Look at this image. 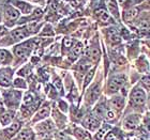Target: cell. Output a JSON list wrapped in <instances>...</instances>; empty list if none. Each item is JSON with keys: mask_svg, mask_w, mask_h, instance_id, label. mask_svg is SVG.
<instances>
[{"mask_svg": "<svg viewBox=\"0 0 150 140\" xmlns=\"http://www.w3.org/2000/svg\"><path fill=\"white\" fill-rule=\"evenodd\" d=\"M145 101H146L145 91L139 87H135L132 90L131 94H130V102H131V104L135 106H141L144 105Z\"/></svg>", "mask_w": 150, "mask_h": 140, "instance_id": "cell-1", "label": "cell"}, {"mask_svg": "<svg viewBox=\"0 0 150 140\" xmlns=\"http://www.w3.org/2000/svg\"><path fill=\"white\" fill-rule=\"evenodd\" d=\"M139 11H141L139 8H136V6L123 10V12H122V18H123V20H125V23L133 22V20L138 16Z\"/></svg>", "mask_w": 150, "mask_h": 140, "instance_id": "cell-2", "label": "cell"}, {"mask_svg": "<svg viewBox=\"0 0 150 140\" xmlns=\"http://www.w3.org/2000/svg\"><path fill=\"white\" fill-rule=\"evenodd\" d=\"M125 78L122 77V76H117V77L112 78V80L110 81L108 84V89H110V92H116L118 91L120 88L125 84Z\"/></svg>", "mask_w": 150, "mask_h": 140, "instance_id": "cell-3", "label": "cell"}, {"mask_svg": "<svg viewBox=\"0 0 150 140\" xmlns=\"http://www.w3.org/2000/svg\"><path fill=\"white\" fill-rule=\"evenodd\" d=\"M99 94H100V84H93L92 87L89 89L87 93V101L89 102L90 104H92L93 102L98 100V97H99Z\"/></svg>", "mask_w": 150, "mask_h": 140, "instance_id": "cell-4", "label": "cell"}, {"mask_svg": "<svg viewBox=\"0 0 150 140\" xmlns=\"http://www.w3.org/2000/svg\"><path fill=\"white\" fill-rule=\"evenodd\" d=\"M11 77H12V71L10 69H2L0 71V84L4 87L10 86Z\"/></svg>", "mask_w": 150, "mask_h": 140, "instance_id": "cell-5", "label": "cell"}, {"mask_svg": "<svg viewBox=\"0 0 150 140\" xmlns=\"http://www.w3.org/2000/svg\"><path fill=\"white\" fill-rule=\"evenodd\" d=\"M107 8H108V12H110L117 20H119V19H120V12H119V4H118V2H117V0H108Z\"/></svg>", "mask_w": 150, "mask_h": 140, "instance_id": "cell-6", "label": "cell"}, {"mask_svg": "<svg viewBox=\"0 0 150 140\" xmlns=\"http://www.w3.org/2000/svg\"><path fill=\"white\" fill-rule=\"evenodd\" d=\"M138 122H139V118L136 117V115H131L129 118L125 119V121L123 122V125L125 127L129 128V129H132V128H135L138 125Z\"/></svg>", "mask_w": 150, "mask_h": 140, "instance_id": "cell-7", "label": "cell"}, {"mask_svg": "<svg viewBox=\"0 0 150 140\" xmlns=\"http://www.w3.org/2000/svg\"><path fill=\"white\" fill-rule=\"evenodd\" d=\"M4 14H6V17L8 19H16L18 18L19 16V11L16 10L15 8H13L11 6H8L6 8V11H4Z\"/></svg>", "mask_w": 150, "mask_h": 140, "instance_id": "cell-8", "label": "cell"}, {"mask_svg": "<svg viewBox=\"0 0 150 140\" xmlns=\"http://www.w3.org/2000/svg\"><path fill=\"white\" fill-rule=\"evenodd\" d=\"M28 46V43L27 44H23V45H19V46L15 47V55L18 58H23V57H26L29 53V48H27Z\"/></svg>", "mask_w": 150, "mask_h": 140, "instance_id": "cell-9", "label": "cell"}, {"mask_svg": "<svg viewBox=\"0 0 150 140\" xmlns=\"http://www.w3.org/2000/svg\"><path fill=\"white\" fill-rule=\"evenodd\" d=\"M99 125H100L99 121H98L97 119L92 118V117L88 118L87 120L85 121V126L87 128H89L90 131H96V129L99 127Z\"/></svg>", "mask_w": 150, "mask_h": 140, "instance_id": "cell-10", "label": "cell"}, {"mask_svg": "<svg viewBox=\"0 0 150 140\" xmlns=\"http://www.w3.org/2000/svg\"><path fill=\"white\" fill-rule=\"evenodd\" d=\"M88 57L89 59L92 61V62H98L99 59H100V49L98 47H92L89 49V53H88Z\"/></svg>", "mask_w": 150, "mask_h": 140, "instance_id": "cell-11", "label": "cell"}, {"mask_svg": "<svg viewBox=\"0 0 150 140\" xmlns=\"http://www.w3.org/2000/svg\"><path fill=\"white\" fill-rule=\"evenodd\" d=\"M96 13H97V15H98V18L100 19L101 22L107 23L110 20V14H108L110 12H107L106 10H103V9L98 10Z\"/></svg>", "mask_w": 150, "mask_h": 140, "instance_id": "cell-12", "label": "cell"}, {"mask_svg": "<svg viewBox=\"0 0 150 140\" xmlns=\"http://www.w3.org/2000/svg\"><path fill=\"white\" fill-rule=\"evenodd\" d=\"M19 128H21V123H14V124L11 125L9 128H6V131H4V133H6L8 136L12 137V136H14V135L18 132Z\"/></svg>", "mask_w": 150, "mask_h": 140, "instance_id": "cell-13", "label": "cell"}, {"mask_svg": "<svg viewBox=\"0 0 150 140\" xmlns=\"http://www.w3.org/2000/svg\"><path fill=\"white\" fill-rule=\"evenodd\" d=\"M12 119H13V112L6 111L1 115V117H0V122H1L2 125H8L10 122H11Z\"/></svg>", "mask_w": 150, "mask_h": 140, "instance_id": "cell-14", "label": "cell"}, {"mask_svg": "<svg viewBox=\"0 0 150 140\" xmlns=\"http://www.w3.org/2000/svg\"><path fill=\"white\" fill-rule=\"evenodd\" d=\"M15 3L18 8H21V11H22L23 13H25V14H30V12H31V10H32V6H30V4L22 2V1H16Z\"/></svg>", "mask_w": 150, "mask_h": 140, "instance_id": "cell-15", "label": "cell"}, {"mask_svg": "<svg viewBox=\"0 0 150 140\" xmlns=\"http://www.w3.org/2000/svg\"><path fill=\"white\" fill-rule=\"evenodd\" d=\"M112 105L117 109H121L125 105V98L121 96H117V97H114L112 100Z\"/></svg>", "mask_w": 150, "mask_h": 140, "instance_id": "cell-16", "label": "cell"}, {"mask_svg": "<svg viewBox=\"0 0 150 140\" xmlns=\"http://www.w3.org/2000/svg\"><path fill=\"white\" fill-rule=\"evenodd\" d=\"M53 128H54V125L50 121H46L44 122V123H41L38 126V129H40L41 132H48V131H52Z\"/></svg>", "mask_w": 150, "mask_h": 140, "instance_id": "cell-17", "label": "cell"}, {"mask_svg": "<svg viewBox=\"0 0 150 140\" xmlns=\"http://www.w3.org/2000/svg\"><path fill=\"white\" fill-rule=\"evenodd\" d=\"M145 0H127V3H125L123 10L129 9V8H134V6H141L142 3L144 2Z\"/></svg>", "mask_w": 150, "mask_h": 140, "instance_id": "cell-18", "label": "cell"}, {"mask_svg": "<svg viewBox=\"0 0 150 140\" xmlns=\"http://www.w3.org/2000/svg\"><path fill=\"white\" fill-rule=\"evenodd\" d=\"M48 113H50V108H48V107H43V108L41 109L40 111L37 113L35 120V121H38V120H40V119L45 118L46 115H48Z\"/></svg>", "mask_w": 150, "mask_h": 140, "instance_id": "cell-19", "label": "cell"}, {"mask_svg": "<svg viewBox=\"0 0 150 140\" xmlns=\"http://www.w3.org/2000/svg\"><path fill=\"white\" fill-rule=\"evenodd\" d=\"M30 138H32V133L29 129H24L18 136V140H29Z\"/></svg>", "mask_w": 150, "mask_h": 140, "instance_id": "cell-20", "label": "cell"}, {"mask_svg": "<svg viewBox=\"0 0 150 140\" xmlns=\"http://www.w3.org/2000/svg\"><path fill=\"white\" fill-rule=\"evenodd\" d=\"M75 132H76L77 137L81 140H89L90 139V136H89V134H88L87 132L83 131V129H79V128H77Z\"/></svg>", "mask_w": 150, "mask_h": 140, "instance_id": "cell-21", "label": "cell"}, {"mask_svg": "<svg viewBox=\"0 0 150 140\" xmlns=\"http://www.w3.org/2000/svg\"><path fill=\"white\" fill-rule=\"evenodd\" d=\"M138 28L143 30H150V20L149 19H142L138 23Z\"/></svg>", "mask_w": 150, "mask_h": 140, "instance_id": "cell-22", "label": "cell"}, {"mask_svg": "<svg viewBox=\"0 0 150 140\" xmlns=\"http://www.w3.org/2000/svg\"><path fill=\"white\" fill-rule=\"evenodd\" d=\"M9 59V53L6 50H0V63L6 62Z\"/></svg>", "mask_w": 150, "mask_h": 140, "instance_id": "cell-23", "label": "cell"}, {"mask_svg": "<svg viewBox=\"0 0 150 140\" xmlns=\"http://www.w3.org/2000/svg\"><path fill=\"white\" fill-rule=\"evenodd\" d=\"M81 50H83V44L81 43H77L75 45V47H73V53L75 56H78L81 53Z\"/></svg>", "mask_w": 150, "mask_h": 140, "instance_id": "cell-24", "label": "cell"}, {"mask_svg": "<svg viewBox=\"0 0 150 140\" xmlns=\"http://www.w3.org/2000/svg\"><path fill=\"white\" fill-rule=\"evenodd\" d=\"M139 10H145V11H149L150 10V0H145L141 6H138Z\"/></svg>", "mask_w": 150, "mask_h": 140, "instance_id": "cell-25", "label": "cell"}, {"mask_svg": "<svg viewBox=\"0 0 150 140\" xmlns=\"http://www.w3.org/2000/svg\"><path fill=\"white\" fill-rule=\"evenodd\" d=\"M14 86H15V87H19V88H26L25 81L23 80V79H21V78L15 79V81H14Z\"/></svg>", "mask_w": 150, "mask_h": 140, "instance_id": "cell-26", "label": "cell"}, {"mask_svg": "<svg viewBox=\"0 0 150 140\" xmlns=\"http://www.w3.org/2000/svg\"><path fill=\"white\" fill-rule=\"evenodd\" d=\"M105 117H106L107 120H114L115 119V112L112 111V110H107L106 115H105Z\"/></svg>", "mask_w": 150, "mask_h": 140, "instance_id": "cell-27", "label": "cell"}, {"mask_svg": "<svg viewBox=\"0 0 150 140\" xmlns=\"http://www.w3.org/2000/svg\"><path fill=\"white\" fill-rule=\"evenodd\" d=\"M32 101H33V98H32L31 94H26L25 98H24V102H25V104H30Z\"/></svg>", "mask_w": 150, "mask_h": 140, "instance_id": "cell-28", "label": "cell"}, {"mask_svg": "<svg viewBox=\"0 0 150 140\" xmlns=\"http://www.w3.org/2000/svg\"><path fill=\"white\" fill-rule=\"evenodd\" d=\"M92 76H93V71L89 72V74L87 75V77H86V79H85V86H87V84H89V81L91 80Z\"/></svg>", "mask_w": 150, "mask_h": 140, "instance_id": "cell-29", "label": "cell"}, {"mask_svg": "<svg viewBox=\"0 0 150 140\" xmlns=\"http://www.w3.org/2000/svg\"><path fill=\"white\" fill-rule=\"evenodd\" d=\"M63 45L66 47H71V45H72V40L69 39V37H66V39L63 40Z\"/></svg>", "mask_w": 150, "mask_h": 140, "instance_id": "cell-30", "label": "cell"}, {"mask_svg": "<svg viewBox=\"0 0 150 140\" xmlns=\"http://www.w3.org/2000/svg\"><path fill=\"white\" fill-rule=\"evenodd\" d=\"M104 132H105V128H103V129H101L100 132H98V134L96 135V140H100L101 137L104 135Z\"/></svg>", "mask_w": 150, "mask_h": 140, "instance_id": "cell-31", "label": "cell"}, {"mask_svg": "<svg viewBox=\"0 0 150 140\" xmlns=\"http://www.w3.org/2000/svg\"><path fill=\"white\" fill-rule=\"evenodd\" d=\"M104 140H115V135L112 134V133H108Z\"/></svg>", "mask_w": 150, "mask_h": 140, "instance_id": "cell-32", "label": "cell"}, {"mask_svg": "<svg viewBox=\"0 0 150 140\" xmlns=\"http://www.w3.org/2000/svg\"><path fill=\"white\" fill-rule=\"evenodd\" d=\"M117 2H118L119 6H121L122 9H123L125 6V3H127V0H117Z\"/></svg>", "mask_w": 150, "mask_h": 140, "instance_id": "cell-33", "label": "cell"}, {"mask_svg": "<svg viewBox=\"0 0 150 140\" xmlns=\"http://www.w3.org/2000/svg\"><path fill=\"white\" fill-rule=\"evenodd\" d=\"M55 86H57V88L59 89V91H61V88H62V86H61V82H60L59 79L55 80Z\"/></svg>", "mask_w": 150, "mask_h": 140, "instance_id": "cell-34", "label": "cell"}, {"mask_svg": "<svg viewBox=\"0 0 150 140\" xmlns=\"http://www.w3.org/2000/svg\"><path fill=\"white\" fill-rule=\"evenodd\" d=\"M60 108L62 109L63 111H67V104L66 103H63V102H60Z\"/></svg>", "mask_w": 150, "mask_h": 140, "instance_id": "cell-35", "label": "cell"}, {"mask_svg": "<svg viewBox=\"0 0 150 140\" xmlns=\"http://www.w3.org/2000/svg\"><path fill=\"white\" fill-rule=\"evenodd\" d=\"M0 20H1V13H0Z\"/></svg>", "mask_w": 150, "mask_h": 140, "instance_id": "cell-36", "label": "cell"}, {"mask_svg": "<svg viewBox=\"0 0 150 140\" xmlns=\"http://www.w3.org/2000/svg\"><path fill=\"white\" fill-rule=\"evenodd\" d=\"M149 108H150V98H149Z\"/></svg>", "mask_w": 150, "mask_h": 140, "instance_id": "cell-37", "label": "cell"}, {"mask_svg": "<svg viewBox=\"0 0 150 140\" xmlns=\"http://www.w3.org/2000/svg\"><path fill=\"white\" fill-rule=\"evenodd\" d=\"M46 140H50V139H46Z\"/></svg>", "mask_w": 150, "mask_h": 140, "instance_id": "cell-38", "label": "cell"}]
</instances>
